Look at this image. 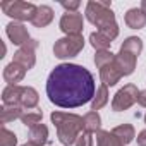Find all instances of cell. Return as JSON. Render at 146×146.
Listing matches in <instances>:
<instances>
[{
    "mask_svg": "<svg viewBox=\"0 0 146 146\" xmlns=\"http://www.w3.org/2000/svg\"><path fill=\"white\" fill-rule=\"evenodd\" d=\"M96 93L95 78L83 65L60 64L46 79V96L60 108H78L93 100Z\"/></svg>",
    "mask_w": 146,
    "mask_h": 146,
    "instance_id": "1",
    "label": "cell"
},
{
    "mask_svg": "<svg viewBox=\"0 0 146 146\" xmlns=\"http://www.w3.org/2000/svg\"><path fill=\"white\" fill-rule=\"evenodd\" d=\"M84 16L107 38L115 40L119 36V24H117L115 14L112 11V2H95V0H91V2L86 4Z\"/></svg>",
    "mask_w": 146,
    "mask_h": 146,
    "instance_id": "2",
    "label": "cell"
},
{
    "mask_svg": "<svg viewBox=\"0 0 146 146\" xmlns=\"http://www.w3.org/2000/svg\"><path fill=\"white\" fill-rule=\"evenodd\" d=\"M52 124L57 127V137L64 146L74 144L81 132H84L83 117L78 113H67V112H52L50 115Z\"/></svg>",
    "mask_w": 146,
    "mask_h": 146,
    "instance_id": "3",
    "label": "cell"
},
{
    "mask_svg": "<svg viewBox=\"0 0 146 146\" xmlns=\"http://www.w3.org/2000/svg\"><path fill=\"white\" fill-rule=\"evenodd\" d=\"M0 9L4 11L5 16L12 17L14 21L17 23H23V21H33L35 16H36V11L38 7L31 2H21V0H5V2L0 4Z\"/></svg>",
    "mask_w": 146,
    "mask_h": 146,
    "instance_id": "4",
    "label": "cell"
},
{
    "mask_svg": "<svg viewBox=\"0 0 146 146\" xmlns=\"http://www.w3.org/2000/svg\"><path fill=\"white\" fill-rule=\"evenodd\" d=\"M84 48V38L83 35H72V36H64L55 41L53 45V53L57 58L65 60L79 55V52Z\"/></svg>",
    "mask_w": 146,
    "mask_h": 146,
    "instance_id": "5",
    "label": "cell"
},
{
    "mask_svg": "<svg viewBox=\"0 0 146 146\" xmlns=\"http://www.w3.org/2000/svg\"><path fill=\"white\" fill-rule=\"evenodd\" d=\"M137 96H139V90L136 84H125L124 88H120L113 100H112V110L113 112H122V110H127L131 108L136 102H137Z\"/></svg>",
    "mask_w": 146,
    "mask_h": 146,
    "instance_id": "6",
    "label": "cell"
},
{
    "mask_svg": "<svg viewBox=\"0 0 146 146\" xmlns=\"http://www.w3.org/2000/svg\"><path fill=\"white\" fill-rule=\"evenodd\" d=\"M36 48H38V41L36 40H29L26 45L19 46V50L14 53V62H17L19 65H23L26 70L33 69L36 64Z\"/></svg>",
    "mask_w": 146,
    "mask_h": 146,
    "instance_id": "7",
    "label": "cell"
},
{
    "mask_svg": "<svg viewBox=\"0 0 146 146\" xmlns=\"http://www.w3.org/2000/svg\"><path fill=\"white\" fill-rule=\"evenodd\" d=\"M58 26H60L62 33H65V36L81 35L83 28H84V21H83V16L79 12H65L60 17Z\"/></svg>",
    "mask_w": 146,
    "mask_h": 146,
    "instance_id": "8",
    "label": "cell"
},
{
    "mask_svg": "<svg viewBox=\"0 0 146 146\" xmlns=\"http://www.w3.org/2000/svg\"><path fill=\"white\" fill-rule=\"evenodd\" d=\"M5 33H7V38L14 43V45H17V46H23V45H26L31 38H29V33H28V29H26V26L23 24V23H17V21H12V23H9L7 26H5Z\"/></svg>",
    "mask_w": 146,
    "mask_h": 146,
    "instance_id": "9",
    "label": "cell"
},
{
    "mask_svg": "<svg viewBox=\"0 0 146 146\" xmlns=\"http://www.w3.org/2000/svg\"><path fill=\"white\" fill-rule=\"evenodd\" d=\"M136 60H137L136 55H132L129 52H124V50H120L115 55V65L120 70L122 76H131L132 74L134 69H136Z\"/></svg>",
    "mask_w": 146,
    "mask_h": 146,
    "instance_id": "10",
    "label": "cell"
},
{
    "mask_svg": "<svg viewBox=\"0 0 146 146\" xmlns=\"http://www.w3.org/2000/svg\"><path fill=\"white\" fill-rule=\"evenodd\" d=\"M24 76H26V69L14 60L9 65H5V69H4V79H5V83H9V86L21 83L24 79Z\"/></svg>",
    "mask_w": 146,
    "mask_h": 146,
    "instance_id": "11",
    "label": "cell"
},
{
    "mask_svg": "<svg viewBox=\"0 0 146 146\" xmlns=\"http://www.w3.org/2000/svg\"><path fill=\"white\" fill-rule=\"evenodd\" d=\"M122 74H120V70L117 69L115 65V60L112 64H107L105 67L100 69V79H102V84H105L107 88L108 86H115L119 81H120Z\"/></svg>",
    "mask_w": 146,
    "mask_h": 146,
    "instance_id": "12",
    "label": "cell"
},
{
    "mask_svg": "<svg viewBox=\"0 0 146 146\" xmlns=\"http://www.w3.org/2000/svg\"><path fill=\"white\" fill-rule=\"evenodd\" d=\"M124 21H125L127 28H131V29H143L146 26V12L141 11V7L129 9L124 16Z\"/></svg>",
    "mask_w": 146,
    "mask_h": 146,
    "instance_id": "13",
    "label": "cell"
},
{
    "mask_svg": "<svg viewBox=\"0 0 146 146\" xmlns=\"http://www.w3.org/2000/svg\"><path fill=\"white\" fill-rule=\"evenodd\" d=\"M52 21H53V9L48 7V5H38L36 16H35V19L31 21L33 26H35V28H46Z\"/></svg>",
    "mask_w": 146,
    "mask_h": 146,
    "instance_id": "14",
    "label": "cell"
},
{
    "mask_svg": "<svg viewBox=\"0 0 146 146\" xmlns=\"http://www.w3.org/2000/svg\"><path fill=\"white\" fill-rule=\"evenodd\" d=\"M23 107L21 105H4L0 108V120H2V125L16 120V119H21L23 117Z\"/></svg>",
    "mask_w": 146,
    "mask_h": 146,
    "instance_id": "15",
    "label": "cell"
},
{
    "mask_svg": "<svg viewBox=\"0 0 146 146\" xmlns=\"http://www.w3.org/2000/svg\"><path fill=\"white\" fill-rule=\"evenodd\" d=\"M21 95H23V86L19 84L7 86L2 91V102L4 105H21Z\"/></svg>",
    "mask_w": 146,
    "mask_h": 146,
    "instance_id": "16",
    "label": "cell"
},
{
    "mask_svg": "<svg viewBox=\"0 0 146 146\" xmlns=\"http://www.w3.org/2000/svg\"><path fill=\"white\" fill-rule=\"evenodd\" d=\"M29 143L36 146H45L48 143V127L45 124H38L29 129Z\"/></svg>",
    "mask_w": 146,
    "mask_h": 146,
    "instance_id": "17",
    "label": "cell"
},
{
    "mask_svg": "<svg viewBox=\"0 0 146 146\" xmlns=\"http://www.w3.org/2000/svg\"><path fill=\"white\" fill-rule=\"evenodd\" d=\"M38 102H40L38 91L31 86H24L23 95H21V107L23 108H35V107H38Z\"/></svg>",
    "mask_w": 146,
    "mask_h": 146,
    "instance_id": "18",
    "label": "cell"
},
{
    "mask_svg": "<svg viewBox=\"0 0 146 146\" xmlns=\"http://www.w3.org/2000/svg\"><path fill=\"white\" fill-rule=\"evenodd\" d=\"M83 122H84V132H90V134H96L98 131H100V127H102V117H100V113L98 112H95V110H91V112H88L84 117H83Z\"/></svg>",
    "mask_w": 146,
    "mask_h": 146,
    "instance_id": "19",
    "label": "cell"
},
{
    "mask_svg": "<svg viewBox=\"0 0 146 146\" xmlns=\"http://www.w3.org/2000/svg\"><path fill=\"white\" fill-rule=\"evenodd\" d=\"M112 132H113L120 141H122V144H124V146H125V144H129V143H132V141H134V137H136V131H134V127H132L131 124L117 125Z\"/></svg>",
    "mask_w": 146,
    "mask_h": 146,
    "instance_id": "20",
    "label": "cell"
},
{
    "mask_svg": "<svg viewBox=\"0 0 146 146\" xmlns=\"http://www.w3.org/2000/svg\"><path fill=\"white\" fill-rule=\"evenodd\" d=\"M96 144L98 146H124L122 141L112 131H103V129L96 132Z\"/></svg>",
    "mask_w": 146,
    "mask_h": 146,
    "instance_id": "21",
    "label": "cell"
},
{
    "mask_svg": "<svg viewBox=\"0 0 146 146\" xmlns=\"http://www.w3.org/2000/svg\"><path fill=\"white\" fill-rule=\"evenodd\" d=\"M108 88L105 86V84H102V86H98V90H96V93H95V96H93V100H91V110H95V112H98L100 108H103L107 103H108Z\"/></svg>",
    "mask_w": 146,
    "mask_h": 146,
    "instance_id": "22",
    "label": "cell"
},
{
    "mask_svg": "<svg viewBox=\"0 0 146 146\" xmlns=\"http://www.w3.org/2000/svg\"><path fill=\"white\" fill-rule=\"evenodd\" d=\"M120 50L129 52V53H132V55L139 57V55H141V52H143V40H141V38H137V36H129V38H125V40H124V43L120 45Z\"/></svg>",
    "mask_w": 146,
    "mask_h": 146,
    "instance_id": "23",
    "label": "cell"
},
{
    "mask_svg": "<svg viewBox=\"0 0 146 146\" xmlns=\"http://www.w3.org/2000/svg\"><path fill=\"white\" fill-rule=\"evenodd\" d=\"M90 43H91V46H93L96 52H102V50H108V48H110L112 40L107 38L103 33L96 31V33H91V35H90Z\"/></svg>",
    "mask_w": 146,
    "mask_h": 146,
    "instance_id": "24",
    "label": "cell"
},
{
    "mask_svg": "<svg viewBox=\"0 0 146 146\" xmlns=\"http://www.w3.org/2000/svg\"><path fill=\"white\" fill-rule=\"evenodd\" d=\"M113 60H115V55L110 50H102V52H96V55H95V65L98 69L105 67L107 64H112Z\"/></svg>",
    "mask_w": 146,
    "mask_h": 146,
    "instance_id": "25",
    "label": "cell"
},
{
    "mask_svg": "<svg viewBox=\"0 0 146 146\" xmlns=\"http://www.w3.org/2000/svg\"><path fill=\"white\" fill-rule=\"evenodd\" d=\"M17 144V136L9 131L5 125H2L0 129V146H16Z\"/></svg>",
    "mask_w": 146,
    "mask_h": 146,
    "instance_id": "26",
    "label": "cell"
},
{
    "mask_svg": "<svg viewBox=\"0 0 146 146\" xmlns=\"http://www.w3.org/2000/svg\"><path fill=\"white\" fill-rule=\"evenodd\" d=\"M41 113L40 112H26V113H23V117H21V122L26 125V127H35V125H38V124H41Z\"/></svg>",
    "mask_w": 146,
    "mask_h": 146,
    "instance_id": "27",
    "label": "cell"
},
{
    "mask_svg": "<svg viewBox=\"0 0 146 146\" xmlns=\"http://www.w3.org/2000/svg\"><path fill=\"white\" fill-rule=\"evenodd\" d=\"M74 144L76 146H93V137H91L90 132H81Z\"/></svg>",
    "mask_w": 146,
    "mask_h": 146,
    "instance_id": "28",
    "label": "cell"
},
{
    "mask_svg": "<svg viewBox=\"0 0 146 146\" xmlns=\"http://www.w3.org/2000/svg\"><path fill=\"white\" fill-rule=\"evenodd\" d=\"M60 5L67 12H78V9L81 7V2H78V0H72V2L69 0V2H67V0H64V2H60Z\"/></svg>",
    "mask_w": 146,
    "mask_h": 146,
    "instance_id": "29",
    "label": "cell"
},
{
    "mask_svg": "<svg viewBox=\"0 0 146 146\" xmlns=\"http://www.w3.org/2000/svg\"><path fill=\"white\" fill-rule=\"evenodd\" d=\"M137 146H146V129L137 134Z\"/></svg>",
    "mask_w": 146,
    "mask_h": 146,
    "instance_id": "30",
    "label": "cell"
},
{
    "mask_svg": "<svg viewBox=\"0 0 146 146\" xmlns=\"http://www.w3.org/2000/svg\"><path fill=\"white\" fill-rule=\"evenodd\" d=\"M137 103H139L141 107H144V108H146V90L139 91V96H137Z\"/></svg>",
    "mask_w": 146,
    "mask_h": 146,
    "instance_id": "31",
    "label": "cell"
},
{
    "mask_svg": "<svg viewBox=\"0 0 146 146\" xmlns=\"http://www.w3.org/2000/svg\"><path fill=\"white\" fill-rule=\"evenodd\" d=\"M141 11L146 12V0H143V2H141Z\"/></svg>",
    "mask_w": 146,
    "mask_h": 146,
    "instance_id": "32",
    "label": "cell"
},
{
    "mask_svg": "<svg viewBox=\"0 0 146 146\" xmlns=\"http://www.w3.org/2000/svg\"><path fill=\"white\" fill-rule=\"evenodd\" d=\"M23 146H36V144H33V143H29V141H28V143H26V144H23Z\"/></svg>",
    "mask_w": 146,
    "mask_h": 146,
    "instance_id": "33",
    "label": "cell"
},
{
    "mask_svg": "<svg viewBox=\"0 0 146 146\" xmlns=\"http://www.w3.org/2000/svg\"><path fill=\"white\" fill-rule=\"evenodd\" d=\"M144 124H146V113H144Z\"/></svg>",
    "mask_w": 146,
    "mask_h": 146,
    "instance_id": "34",
    "label": "cell"
}]
</instances>
